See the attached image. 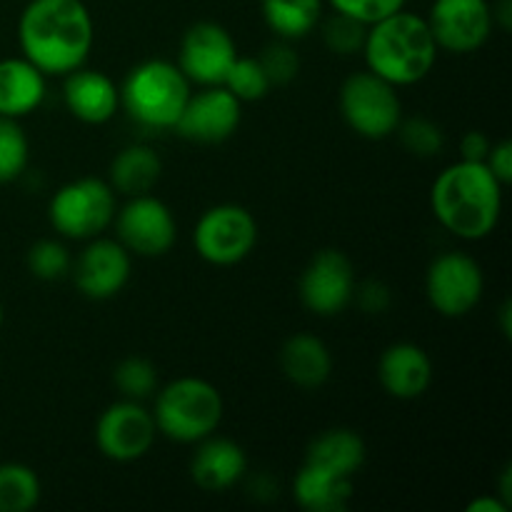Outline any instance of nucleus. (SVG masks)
<instances>
[{
	"mask_svg": "<svg viewBox=\"0 0 512 512\" xmlns=\"http://www.w3.org/2000/svg\"><path fill=\"white\" fill-rule=\"evenodd\" d=\"M245 473H248L245 450L233 440L213 438V435L200 440L198 453L193 455V463H190L193 483L205 493H223L240 483Z\"/></svg>",
	"mask_w": 512,
	"mask_h": 512,
	"instance_id": "19",
	"label": "nucleus"
},
{
	"mask_svg": "<svg viewBox=\"0 0 512 512\" xmlns=\"http://www.w3.org/2000/svg\"><path fill=\"white\" fill-rule=\"evenodd\" d=\"M378 380L390 398L415 400L433 383V360L415 343L388 345L380 355Z\"/></svg>",
	"mask_w": 512,
	"mask_h": 512,
	"instance_id": "18",
	"label": "nucleus"
},
{
	"mask_svg": "<svg viewBox=\"0 0 512 512\" xmlns=\"http://www.w3.org/2000/svg\"><path fill=\"white\" fill-rule=\"evenodd\" d=\"M73 268L68 248L58 240H38L33 248L28 250V270L38 280L53 283V280L65 278Z\"/></svg>",
	"mask_w": 512,
	"mask_h": 512,
	"instance_id": "31",
	"label": "nucleus"
},
{
	"mask_svg": "<svg viewBox=\"0 0 512 512\" xmlns=\"http://www.w3.org/2000/svg\"><path fill=\"white\" fill-rule=\"evenodd\" d=\"M223 88H228L240 103H255L270 93L273 83H270L268 73L258 58H240L238 55L233 68L225 75Z\"/></svg>",
	"mask_w": 512,
	"mask_h": 512,
	"instance_id": "28",
	"label": "nucleus"
},
{
	"mask_svg": "<svg viewBox=\"0 0 512 512\" xmlns=\"http://www.w3.org/2000/svg\"><path fill=\"white\" fill-rule=\"evenodd\" d=\"M153 420L158 433L175 443H200L218 430L223 420V398L203 378L173 380L155 395Z\"/></svg>",
	"mask_w": 512,
	"mask_h": 512,
	"instance_id": "5",
	"label": "nucleus"
},
{
	"mask_svg": "<svg viewBox=\"0 0 512 512\" xmlns=\"http://www.w3.org/2000/svg\"><path fill=\"white\" fill-rule=\"evenodd\" d=\"M260 10L280 40H300L320 23L323 0H260Z\"/></svg>",
	"mask_w": 512,
	"mask_h": 512,
	"instance_id": "25",
	"label": "nucleus"
},
{
	"mask_svg": "<svg viewBox=\"0 0 512 512\" xmlns=\"http://www.w3.org/2000/svg\"><path fill=\"white\" fill-rule=\"evenodd\" d=\"M355 275L353 263L340 250H320L300 275V300L310 313L320 318L338 315L353 303Z\"/></svg>",
	"mask_w": 512,
	"mask_h": 512,
	"instance_id": "14",
	"label": "nucleus"
},
{
	"mask_svg": "<svg viewBox=\"0 0 512 512\" xmlns=\"http://www.w3.org/2000/svg\"><path fill=\"white\" fill-rule=\"evenodd\" d=\"M240 100L223 85H208L200 93H190L175 133L185 140L203 145H215L228 140L240 125Z\"/></svg>",
	"mask_w": 512,
	"mask_h": 512,
	"instance_id": "15",
	"label": "nucleus"
},
{
	"mask_svg": "<svg viewBox=\"0 0 512 512\" xmlns=\"http://www.w3.org/2000/svg\"><path fill=\"white\" fill-rule=\"evenodd\" d=\"M340 115L360 138H388L403 120L398 88L370 70L353 73L340 88Z\"/></svg>",
	"mask_w": 512,
	"mask_h": 512,
	"instance_id": "7",
	"label": "nucleus"
},
{
	"mask_svg": "<svg viewBox=\"0 0 512 512\" xmlns=\"http://www.w3.org/2000/svg\"><path fill=\"white\" fill-rule=\"evenodd\" d=\"M40 480L23 463L0 465V512H28L40 503Z\"/></svg>",
	"mask_w": 512,
	"mask_h": 512,
	"instance_id": "26",
	"label": "nucleus"
},
{
	"mask_svg": "<svg viewBox=\"0 0 512 512\" xmlns=\"http://www.w3.org/2000/svg\"><path fill=\"white\" fill-rule=\"evenodd\" d=\"M305 463L320 465L333 473L355 478L365 465V443L355 430L333 428L313 438L305 450Z\"/></svg>",
	"mask_w": 512,
	"mask_h": 512,
	"instance_id": "23",
	"label": "nucleus"
},
{
	"mask_svg": "<svg viewBox=\"0 0 512 512\" xmlns=\"http://www.w3.org/2000/svg\"><path fill=\"white\" fill-rule=\"evenodd\" d=\"M45 78L23 55L0 60V118L20 120L38 110L48 90Z\"/></svg>",
	"mask_w": 512,
	"mask_h": 512,
	"instance_id": "20",
	"label": "nucleus"
},
{
	"mask_svg": "<svg viewBox=\"0 0 512 512\" xmlns=\"http://www.w3.org/2000/svg\"><path fill=\"white\" fill-rule=\"evenodd\" d=\"M425 20L438 48L455 55L483 48L495 25L488 0H433Z\"/></svg>",
	"mask_w": 512,
	"mask_h": 512,
	"instance_id": "12",
	"label": "nucleus"
},
{
	"mask_svg": "<svg viewBox=\"0 0 512 512\" xmlns=\"http://www.w3.org/2000/svg\"><path fill=\"white\" fill-rule=\"evenodd\" d=\"M153 413L138 400H118L108 405L95 425V445L113 463H133L150 453L155 443Z\"/></svg>",
	"mask_w": 512,
	"mask_h": 512,
	"instance_id": "10",
	"label": "nucleus"
},
{
	"mask_svg": "<svg viewBox=\"0 0 512 512\" xmlns=\"http://www.w3.org/2000/svg\"><path fill=\"white\" fill-rule=\"evenodd\" d=\"M113 220L120 243L128 253L140 258H160L173 248L178 238L173 210L150 193L133 195Z\"/></svg>",
	"mask_w": 512,
	"mask_h": 512,
	"instance_id": "11",
	"label": "nucleus"
},
{
	"mask_svg": "<svg viewBox=\"0 0 512 512\" xmlns=\"http://www.w3.org/2000/svg\"><path fill=\"white\" fill-rule=\"evenodd\" d=\"M438 50L428 20L403 8L368 25L360 53L370 73L388 80L395 88H403L420 83L433 73Z\"/></svg>",
	"mask_w": 512,
	"mask_h": 512,
	"instance_id": "3",
	"label": "nucleus"
},
{
	"mask_svg": "<svg viewBox=\"0 0 512 512\" xmlns=\"http://www.w3.org/2000/svg\"><path fill=\"white\" fill-rule=\"evenodd\" d=\"M503 188L485 163L458 160L435 178L430 208L448 233L463 240H483L498 228Z\"/></svg>",
	"mask_w": 512,
	"mask_h": 512,
	"instance_id": "2",
	"label": "nucleus"
},
{
	"mask_svg": "<svg viewBox=\"0 0 512 512\" xmlns=\"http://www.w3.org/2000/svg\"><path fill=\"white\" fill-rule=\"evenodd\" d=\"M133 260L120 240L90 238L73 263L75 288L90 300H110L128 285Z\"/></svg>",
	"mask_w": 512,
	"mask_h": 512,
	"instance_id": "16",
	"label": "nucleus"
},
{
	"mask_svg": "<svg viewBox=\"0 0 512 512\" xmlns=\"http://www.w3.org/2000/svg\"><path fill=\"white\" fill-rule=\"evenodd\" d=\"M358 303L365 313H383L390 305V290L383 283H378V280H368L358 290Z\"/></svg>",
	"mask_w": 512,
	"mask_h": 512,
	"instance_id": "36",
	"label": "nucleus"
},
{
	"mask_svg": "<svg viewBox=\"0 0 512 512\" xmlns=\"http://www.w3.org/2000/svg\"><path fill=\"white\" fill-rule=\"evenodd\" d=\"M500 330H503L505 338H510V333H512V305H510V300H505L503 308H500Z\"/></svg>",
	"mask_w": 512,
	"mask_h": 512,
	"instance_id": "40",
	"label": "nucleus"
},
{
	"mask_svg": "<svg viewBox=\"0 0 512 512\" xmlns=\"http://www.w3.org/2000/svg\"><path fill=\"white\" fill-rule=\"evenodd\" d=\"M493 20L503 30L512 28V0H498V3L493 5Z\"/></svg>",
	"mask_w": 512,
	"mask_h": 512,
	"instance_id": "39",
	"label": "nucleus"
},
{
	"mask_svg": "<svg viewBox=\"0 0 512 512\" xmlns=\"http://www.w3.org/2000/svg\"><path fill=\"white\" fill-rule=\"evenodd\" d=\"M365 35H368V25L355 18H348L343 13H335V10L323 23L325 45L338 55L360 53L365 43Z\"/></svg>",
	"mask_w": 512,
	"mask_h": 512,
	"instance_id": "32",
	"label": "nucleus"
},
{
	"mask_svg": "<svg viewBox=\"0 0 512 512\" xmlns=\"http://www.w3.org/2000/svg\"><path fill=\"white\" fill-rule=\"evenodd\" d=\"M200 258L218 268L238 265L253 253L258 243V223L243 205L220 203L200 215L193 233Z\"/></svg>",
	"mask_w": 512,
	"mask_h": 512,
	"instance_id": "8",
	"label": "nucleus"
},
{
	"mask_svg": "<svg viewBox=\"0 0 512 512\" xmlns=\"http://www.w3.org/2000/svg\"><path fill=\"white\" fill-rule=\"evenodd\" d=\"M235 58H238V45L233 35L220 23L203 20L185 30L175 65L183 70L190 83L208 88V85H223Z\"/></svg>",
	"mask_w": 512,
	"mask_h": 512,
	"instance_id": "13",
	"label": "nucleus"
},
{
	"mask_svg": "<svg viewBox=\"0 0 512 512\" xmlns=\"http://www.w3.org/2000/svg\"><path fill=\"white\" fill-rule=\"evenodd\" d=\"M163 160L148 145H128L110 163V188L128 198L145 195L158 185Z\"/></svg>",
	"mask_w": 512,
	"mask_h": 512,
	"instance_id": "24",
	"label": "nucleus"
},
{
	"mask_svg": "<svg viewBox=\"0 0 512 512\" xmlns=\"http://www.w3.org/2000/svg\"><path fill=\"white\" fill-rule=\"evenodd\" d=\"M65 108L73 118L88 125H103L118 113L120 108V90L105 73L93 68H75L73 73L65 75L63 83Z\"/></svg>",
	"mask_w": 512,
	"mask_h": 512,
	"instance_id": "17",
	"label": "nucleus"
},
{
	"mask_svg": "<svg viewBox=\"0 0 512 512\" xmlns=\"http://www.w3.org/2000/svg\"><path fill=\"white\" fill-rule=\"evenodd\" d=\"M0 328H3V305H0Z\"/></svg>",
	"mask_w": 512,
	"mask_h": 512,
	"instance_id": "41",
	"label": "nucleus"
},
{
	"mask_svg": "<svg viewBox=\"0 0 512 512\" xmlns=\"http://www.w3.org/2000/svg\"><path fill=\"white\" fill-rule=\"evenodd\" d=\"M353 478L305 463L293 480V495L308 512H343L353 500Z\"/></svg>",
	"mask_w": 512,
	"mask_h": 512,
	"instance_id": "22",
	"label": "nucleus"
},
{
	"mask_svg": "<svg viewBox=\"0 0 512 512\" xmlns=\"http://www.w3.org/2000/svg\"><path fill=\"white\" fill-rule=\"evenodd\" d=\"M93 40L95 23L83 0H28L20 13V53L45 75H68L85 65Z\"/></svg>",
	"mask_w": 512,
	"mask_h": 512,
	"instance_id": "1",
	"label": "nucleus"
},
{
	"mask_svg": "<svg viewBox=\"0 0 512 512\" xmlns=\"http://www.w3.org/2000/svg\"><path fill=\"white\" fill-rule=\"evenodd\" d=\"M113 383L123 398L143 403L145 398H150L158 390V373H155V365L150 360L130 355V358L120 360L115 365Z\"/></svg>",
	"mask_w": 512,
	"mask_h": 512,
	"instance_id": "29",
	"label": "nucleus"
},
{
	"mask_svg": "<svg viewBox=\"0 0 512 512\" xmlns=\"http://www.w3.org/2000/svg\"><path fill=\"white\" fill-rule=\"evenodd\" d=\"M490 173L500 180V185H510L512 180V143L510 140H500V143L490 145V153L485 158Z\"/></svg>",
	"mask_w": 512,
	"mask_h": 512,
	"instance_id": "35",
	"label": "nucleus"
},
{
	"mask_svg": "<svg viewBox=\"0 0 512 512\" xmlns=\"http://www.w3.org/2000/svg\"><path fill=\"white\" fill-rule=\"evenodd\" d=\"M190 80L170 60H143L125 75L120 105L125 113L150 130H173L190 98Z\"/></svg>",
	"mask_w": 512,
	"mask_h": 512,
	"instance_id": "4",
	"label": "nucleus"
},
{
	"mask_svg": "<svg viewBox=\"0 0 512 512\" xmlns=\"http://www.w3.org/2000/svg\"><path fill=\"white\" fill-rule=\"evenodd\" d=\"M510 505L505 500L495 498V495H483V498L473 500L468 505V512H508Z\"/></svg>",
	"mask_w": 512,
	"mask_h": 512,
	"instance_id": "38",
	"label": "nucleus"
},
{
	"mask_svg": "<svg viewBox=\"0 0 512 512\" xmlns=\"http://www.w3.org/2000/svg\"><path fill=\"white\" fill-rule=\"evenodd\" d=\"M260 63H263L265 73H268L270 83L273 85H288L290 80H295L300 70V58L293 48L288 45V40H278V43L265 45V50L260 53Z\"/></svg>",
	"mask_w": 512,
	"mask_h": 512,
	"instance_id": "33",
	"label": "nucleus"
},
{
	"mask_svg": "<svg viewBox=\"0 0 512 512\" xmlns=\"http://www.w3.org/2000/svg\"><path fill=\"white\" fill-rule=\"evenodd\" d=\"M490 138L483 130H470L460 140V160H470V163H485L490 153Z\"/></svg>",
	"mask_w": 512,
	"mask_h": 512,
	"instance_id": "37",
	"label": "nucleus"
},
{
	"mask_svg": "<svg viewBox=\"0 0 512 512\" xmlns=\"http://www.w3.org/2000/svg\"><path fill=\"white\" fill-rule=\"evenodd\" d=\"M400 140H403L405 150L418 158H435L440 155V150L445 148V133L438 123H433L430 118L423 115H415L410 120H400L398 130Z\"/></svg>",
	"mask_w": 512,
	"mask_h": 512,
	"instance_id": "30",
	"label": "nucleus"
},
{
	"mask_svg": "<svg viewBox=\"0 0 512 512\" xmlns=\"http://www.w3.org/2000/svg\"><path fill=\"white\" fill-rule=\"evenodd\" d=\"M280 368L293 385L315 390L333 375V355L318 335L298 333L285 340L280 350Z\"/></svg>",
	"mask_w": 512,
	"mask_h": 512,
	"instance_id": "21",
	"label": "nucleus"
},
{
	"mask_svg": "<svg viewBox=\"0 0 512 512\" xmlns=\"http://www.w3.org/2000/svg\"><path fill=\"white\" fill-rule=\"evenodd\" d=\"M485 278L478 260L465 253H443L425 273V295L443 318H465L483 298Z\"/></svg>",
	"mask_w": 512,
	"mask_h": 512,
	"instance_id": "9",
	"label": "nucleus"
},
{
	"mask_svg": "<svg viewBox=\"0 0 512 512\" xmlns=\"http://www.w3.org/2000/svg\"><path fill=\"white\" fill-rule=\"evenodd\" d=\"M328 3L335 13H343L348 18L360 20V23L373 25L403 10L408 0H328Z\"/></svg>",
	"mask_w": 512,
	"mask_h": 512,
	"instance_id": "34",
	"label": "nucleus"
},
{
	"mask_svg": "<svg viewBox=\"0 0 512 512\" xmlns=\"http://www.w3.org/2000/svg\"><path fill=\"white\" fill-rule=\"evenodd\" d=\"M30 143L18 120L0 118V183H13L25 173Z\"/></svg>",
	"mask_w": 512,
	"mask_h": 512,
	"instance_id": "27",
	"label": "nucleus"
},
{
	"mask_svg": "<svg viewBox=\"0 0 512 512\" xmlns=\"http://www.w3.org/2000/svg\"><path fill=\"white\" fill-rule=\"evenodd\" d=\"M53 228L68 240L98 238L115 218V193L100 178H78L55 190L48 205Z\"/></svg>",
	"mask_w": 512,
	"mask_h": 512,
	"instance_id": "6",
	"label": "nucleus"
}]
</instances>
